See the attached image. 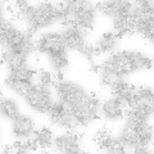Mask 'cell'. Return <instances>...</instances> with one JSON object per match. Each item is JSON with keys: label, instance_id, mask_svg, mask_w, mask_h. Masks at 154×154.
<instances>
[{"label": "cell", "instance_id": "cell-1", "mask_svg": "<svg viewBox=\"0 0 154 154\" xmlns=\"http://www.w3.org/2000/svg\"><path fill=\"white\" fill-rule=\"evenodd\" d=\"M153 66L152 58L136 51H118L110 55V58L104 62L96 72L102 76V84L108 85L116 79H122L126 75H131L136 71L150 69Z\"/></svg>", "mask_w": 154, "mask_h": 154}, {"label": "cell", "instance_id": "cell-2", "mask_svg": "<svg viewBox=\"0 0 154 154\" xmlns=\"http://www.w3.org/2000/svg\"><path fill=\"white\" fill-rule=\"evenodd\" d=\"M16 8H17V17L26 19L28 25L27 33L31 36L38 28L46 27L54 21H58L55 4L51 3L44 2L38 4L37 7H31L26 2H17Z\"/></svg>", "mask_w": 154, "mask_h": 154}, {"label": "cell", "instance_id": "cell-3", "mask_svg": "<svg viewBox=\"0 0 154 154\" xmlns=\"http://www.w3.org/2000/svg\"><path fill=\"white\" fill-rule=\"evenodd\" d=\"M60 35L64 41L66 48L75 49V50H79L80 53H82L86 58H89L91 64L94 66L93 58H94V55H96L95 48H94V45H91L90 42L86 41L85 31L82 28H80L76 25H68V27L64 28Z\"/></svg>", "mask_w": 154, "mask_h": 154}, {"label": "cell", "instance_id": "cell-4", "mask_svg": "<svg viewBox=\"0 0 154 154\" xmlns=\"http://www.w3.org/2000/svg\"><path fill=\"white\" fill-rule=\"evenodd\" d=\"M69 4V16L64 25H76L82 30H91L94 25L95 7L89 2L79 0V2H68Z\"/></svg>", "mask_w": 154, "mask_h": 154}, {"label": "cell", "instance_id": "cell-5", "mask_svg": "<svg viewBox=\"0 0 154 154\" xmlns=\"http://www.w3.org/2000/svg\"><path fill=\"white\" fill-rule=\"evenodd\" d=\"M68 108L72 116H73L77 126H88L93 121L99 118V114H98L99 99L94 94L89 95V98L85 102Z\"/></svg>", "mask_w": 154, "mask_h": 154}, {"label": "cell", "instance_id": "cell-6", "mask_svg": "<svg viewBox=\"0 0 154 154\" xmlns=\"http://www.w3.org/2000/svg\"><path fill=\"white\" fill-rule=\"evenodd\" d=\"M53 85L57 90L59 100H62L67 107H73V105L85 102L89 98V95L85 93V90L79 84L58 80L55 82H53Z\"/></svg>", "mask_w": 154, "mask_h": 154}, {"label": "cell", "instance_id": "cell-7", "mask_svg": "<svg viewBox=\"0 0 154 154\" xmlns=\"http://www.w3.org/2000/svg\"><path fill=\"white\" fill-rule=\"evenodd\" d=\"M27 104L38 113H48L53 105L50 91L46 85H35L30 94L26 96Z\"/></svg>", "mask_w": 154, "mask_h": 154}, {"label": "cell", "instance_id": "cell-8", "mask_svg": "<svg viewBox=\"0 0 154 154\" xmlns=\"http://www.w3.org/2000/svg\"><path fill=\"white\" fill-rule=\"evenodd\" d=\"M48 113H49L51 123L57 125V126L67 128V130H75L77 127V123L72 113L69 112V108L62 100L53 103L51 108Z\"/></svg>", "mask_w": 154, "mask_h": 154}, {"label": "cell", "instance_id": "cell-9", "mask_svg": "<svg viewBox=\"0 0 154 154\" xmlns=\"http://www.w3.org/2000/svg\"><path fill=\"white\" fill-rule=\"evenodd\" d=\"M81 136L82 135L76 132L75 130H68V132L60 135L55 139V149L63 154L82 153V150H81Z\"/></svg>", "mask_w": 154, "mask_h": 154}, {"label": "cell", "instance_id": "cell-10", "mask_svg": "<svg viewBox=\"0 0 154 154\" xmlns=\"http://www.w3.org/2000/svg\"><path fill=\"white\" fill-rule=\"evenodd\" d=\"M36 50L44 54L51 55L57 54V53L66 51V45L62 38V35L57 32H50L42 35L36 42Z\"/></svg>", "mask_w": 154, "mask_h": 154}, {"label": "cell", "instance_id": "cell-11", "mask_svg": "<svg viewBox=\"0 0 154 154\" xmlns=\"http://www.w3.org/2000/svg\"><path fill=\"white\" fill-rule=\"evenodd\" d=\"M94 140L102 150L107 153H110V154H123L125 153V148H126L125 144L119 139L113 137L110 135V132L104 127L96 132Z\"/></svg>", "mask_w": 154, "mask_h": 154}, {"label": "cell", "instance_id": "cell-12", "mask_svg": "<svg viewBox=\"0 0 154 154\" xmlns=\"http://www.w3.org/2000/svg\"><path fill=\"white\" fill-rule=\"evenodd\" d=\"M132 8V2L126 0H107V2H100L96 4L95 9H98L100 13L112 16L113 18L118 16H128Z\"/></svg>", "mask_w": 154, "mask_h": 154}, {"label": "cell", "instance_id": "cell-13", "mask_svg": "<svg viewBox=\"0 0 154 154\" xmlns=\"http://www.w3.org/2000/svg\"><path fill=\"white\" fill-rule=\"evenodd\" d=\"M27 36L26 32H21L17 28H14L9 22H5L2 19V45L7 46L8 50L14 49L21 42L25 40Z\"/></svg>", "mask_w": 154, "mask_h": 154}, {"label": "cell", "instance_id": "cell-14", "mask_svg": "<svg viewBox=\"0 0 154 154\" xmlns=\"http://www.w3.org/2000/svg\"><path fill=\"white\" fill-rule=\"evenodd\" d=\"M131 26L134 32H140L144 37L153 41L154 36V16L152 14H140L137 17H131Z\"/></svg>", "mask_w": 154, "mask_h": 154}, {"label": "cell", "instance_id": "cell-15", "mask_svg": "<svg viewBox=\"0 0 154 154\" xmlns=\"http://www.w3.org/2000/svg\"><path fill=\"white\" fill-rule=\"evenodd\" d=\"M127 107L123 104L122 100H119L118 98H113L105 100L102 105V112L104 114V117L110 121H119L125 117L126 114Z\"/></svg>", "mask_w": 154, "mask_h": 154}, {"label": "cell", "instance_id": "cell-16", "mask_svg": "<svg viewBox=\"0 0 154 154\" xmlns=\"http://www.w3.org/2000/svg\"><path fill=\"white\" fill-rule=\"evenodd\" d=\"M12 131L18 139H27L31 136V134L35 132V122L28 116L19 114L16 119H13Z\"/></svg>", "mask_w": 154, "mask_h": 154}, {"label": "cell", "instance_id": "cell-17", "mask_svg": "<svg viewBox=\"0 0 154 154\" xmlns=\"http://www.w3.org/2000/svg\"><path fill=\"white\" fill-rule=\"evenodd\" d=\"M119 140H121L125 146H136V145H141L144 144L143 139L140 136V131H139V128H132V127H125L122 130L121 135H119ZM144 145H146V144H144Z\"/></svg>", "mask_w": 154, "mask_h": 154}, {"label": "cell", "instance_id": "cell-18", "mask_svg": "<svg viewBox=\"0 0 154 154\" xmlns=\"http://www.w3.org/2000/svg\"><path fill=\"white\" fill-rule=\"evenodd\" d=\"M116 42H117V36L113 32H105L94 45L95 53L96 54H103V53L112 51L116 46Z\"/></svg>", "mask_w": 154, "mask_h": 154}, {"label": "cell", "instance_id": "cell-19", "mask_svg": "<svg viewBox=\"0 0 154 154\" xmlns=\"http://www.w3.org/2000/svg\"><path fill=\"white\" fill-rule=\"evenodd\" d=\"M5 85H8L13 91H16L18 95L25 96V98L31 93L33 86H35L31 82V80H11V79L5 80Z\"/></svg>", "mask_w": 154, "mask_h": 154}, {"label": "cell", "instance_id": "cell-20", "mask_svg": "<svg viewBox=\"0 0 154 154\" xmlns=\"http://www.w3.org/2000/svg\"><path fill=\"white\" fill-rule=\"evenodd\" d=\"M37 149V144L35 140H26L21 141L18 140L11 146H4L3 153H18V154H25L28 152H35Z\"/></svg>", "mask_w": 154, "mask_h": 154}, {"label": "cell", "instance_id": "cell-21", "mask_svg": "<svg viewBox=\"0 0 154 154\" xmlns=\"http://www.w3.org/2000/svg\"><path fill=\"white\" fill-rule=\"evenodd\" d=\"M26 58L25 55L18 54V53H14L8 50L7 53L3 54V62H5L7 66L9 67V69H18V68H23L26 67Z\"/></svg>", "mask_w": 154, "mask_h": 154}, {"label": "cell", "instance_id": "cell-22", "mask_svg": "<svg viewBox=\"0 0 154 154\" xmlns=\"http://www.w3.org/2000/svg\"><path fill=\"white\" fill-rule=\"evenodd\" d=\"M125 116L127 117V123H126L127 127L140 128V127H144V126L148 125V117L144 116L143 113H140L139 110L127 109V112Z\"/></svg>", "mask_w": 154, "mask_h": 154}, {"label": "cell", "instance_id": "cell-23", "mask_svg": "<svg viewBox=\"0 0 154 154\" xmlns=\"http://www.w3.org/2000/svg\"><path fill=\"white\" fill-rule=\"evenodd\" d=\"M33 140L37 144V148L49 149L53 143V134L48 127H42L38 131H35V139Z\"/></svg>", "mask_w": 154, "mask_h": 154}, {"label": "cell", "instance_id": "cell-24", "mask_svg": "<svg viewBox=\"0 0 154 154\" xmlns=\"http://www.w3.org/2000/svg\"><path fill=\"white\" fill-rule=\"evenodd\" d=\"M0 110H2V114L4 117H7L9 119H16L17 117L21 113H19V109H18V105L16 102H13L11 99H7V98H3L2 99V103H0Z\"/></svg>", "mask_w": 154, "mask_h": 154}, {"label": "cell", "instance_id": "cell-25", "mask_svg": "<svg viewBox=\"0 0 154 154\" xmlns=\"http://www.w3.org/2000/svg\"><path fill=\"white\" fill-rule=\"evenodd\" d=\"M49 60L57 72H62L64 68L68 67V57H67L66 51L62 53H57V54H51L49 55Z\"/></svg>", "mask_w": 154, "mask_h": 154}, {"label": "cell", "instance_id": "cell-26", "mask_svg": "<svg viewBox=\"0 0 154 154\" xmlns=\"http://www.w3.org/2000/svg\"><path fill=\"white\" fill-rule=\"evenodd\" d=\"M35 75H36V71H32V69H28L27 67H23V68L11 71L8 79H11V80H32V77Z\"/></svg>", "mask_w": 154, "mask_h": 154}, {"label": "cell", "instance_id": "cell-27", "mask_svg": "<svg viewBox=\"0 0 154 154\" xmlns=\"http://www.w3.org/2000/svg\"><path fill=\"white\" fill-rule=\"evenodd\" d=\"M40 84L46 85V86L53 84V77H51V75L49 73V72L40 71Z\"/></svg>", "mask_w": 154, "mask_h": 154}, {"label": "cell", "instance_id": "cell-28", "mask_svg": "<svg viewBox=\"0 0 154 154\" xmlns=\"http://www.w3.org/2000/svg\"><path fill=\"white\" fill-rule=\"evenodd\" d=\"M134 153L135 154H148L149 153V145H136L134 146Z\"/></svg>", "mask_w": 154, "mask_h": 154}]
</instances>
